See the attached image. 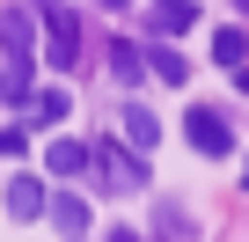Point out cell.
Here are the masks:
<instances>
[{"instance_id":"cell-5","label":"cell","mask_w":249,"mask_h":242,"mask_svg":"<svg viewBox=\"0 0 249 242\" xmlns=\"http://www.w3.org/2000/svg\"><path fill=\"white\" fill-rule=\"evenodd\" d=\"M44 205H52L44 176H15V184H8V213H15V220H44Z\"/></svg>"},{"instance_id":"cell-19","label":"cell","mask_w":249,"mask_h":242,"mask_svg":"<svg viewBox=\"0 0 249 242\" xmlns=\"http://www.w3.org/2000/svg\"><path fill=\"white\" fill-rule=\"evenodd\" d=\"M242 184H249V162H242Z\"/></svg>"},{"instance_id":"cell-2","label":"cell","mask_w":249,"mask_h":242,"mask_svg":"<svg viewBox=\"0 0 249 242\" xmlns=\"http://www.w3.org/2000/svg\"><path fill=\"white\" fill-rule=\"evenodd\" d=\"M0 52H8V59L30 74V59H37V15H22V8L0 15Z\"/></svg>"},{"instance_id":"cell-10","label":"cell","mask_w":249,"mask_h":242,"mask_svg":"<svg viewBox=\"0 0 249 242\" xmlns=\"http://www.w3.org/2000/svg\"><path fill=\"white\" fill-rule=\"evenodd\" d=\"M213 59H220V66H249V37H242V30H220V37H213Z\"/></svg>"},{"instance_id":"cell-3","label":"cell","mask_w":249,"mask_h":242,"mask_svg":"<svg viewBox=\"0 0 249 242\" xmlns=\"http://www.w3.org/2000/svg\"><path fill=\"white\" fill-rule=\"evenodd\" d=\"M44 22H52V66H59V74H73V66H81V22H73V15H59V8H44Z\"/></svg>"},{"instance_id":"cell-7","label":"cell","mask_w":249,"mask_h":242,"mask_svg":"<svg viewBox=\"0 0 249 242\" xmlns=\"http://www.w3.org/2000/svg\"><path fill=\"white\" fill-rule=\"evenodd\" d=\"M44 169H52V176H81V169H88V147H81V140H52V147H44Z\"/></svg>"},{"instance_id":"cell-13","label":"cell","mask_w":249,"mask_h":242,"mask_svg":"<svg viewBox=\"0 0 249 242\" xmlns=\"http://www.w3.org/2000/svg\"><path fill=\"white\" fill-rule=\"evenodd\" d=\"M147 66H154V81H183V59H176L169 44H154V52H147Z\"/></svg>"},{"instance_id":"cell-14","label":"cell","mask_w":249,"mask_h":242,"mask_svg":"<svg viewBox=\"0 0 249 242\" xmlns=\"http://www.w3.org/2000/svg\"><path fill=\"white\" fill-rule=\"evenodd\" d=\"M22 140H30V132H22V125H8V132H0V154H22Z\"/></svg>"},{"instance_id":"cell-9","label":"cell","mask_w":249,"mask_h":242,"mask_svg":"<svg viewBox=\"0 0 249 242\" xmlns=\"http://www.w3.org/2000/svg\"><path fill=\"white\" fill-rule=\"evenodd\" d=\"M88 162L103 169V184H110V191H140V169L124 162V154H110V147H103V154H88Z\"/></svg>"},{"instance_id":"cell-17","label":"cell","mask_w":249,"mask_h":242,"mask_svg":"<svg viewBox=\"0 0 249 242\" xmlns=\"http://www.w3.org/2000/svg\"><path fill=\"white\" fill-rule=\"evenodd\" d=\"M103 8H124V0H103Z\"/></svg>"},{"instance_id":"cell-1","label":"cell","mask_w":249,"mask_h":242,"mask_svg":"<svg viewBox=\"0 0 249 242\" xmlns=\"http://www.w3.org/2000/svg\"><path fill=\"white\" fill-rule=\"evenodd\" d=\"M183 132H191V147H198V154H234V132H227V117H220V110H198V103H191Z\"/></svg>"},{"instance_id":"cell-4","label":"cell","mask_w":249,"mask_h":242,"mask_svg":"<svg viewBox=\"0 0 249 242\" xmlns=\"http://www.w3.org/2000/svg\"><path fill=\"white\" fill-rule=\"evenodd\" d=\"M191 22H198L191 0H154V8H147V37H183Z\"/></svg>"},{"instance_id":"cell-11","label":"cell","mask_w":249,"mask_h":242,"mask_svg":"<svg viewBox=\"0 0 249 242\" xmlns=\"http://www.w3.org/2000/svg\"><path fill=\"white\" fill-rule=\"evenodd\" d=\"M30 117H37V125H59V117H66V88H44V95H30Z\"/></svg>"},{"instance_id":"cell-15","label":"cell","mask_w":249,"mask_h":242,"mask_svg":"<svg viewBox=\"0 0 249 242\" xmlns=\"http://www.w3.org/2000/svg\"><path fill=\"white\" fill-rule=\"evenodd\" d=\"M234 88H242V95H249V66H234Z\"/></svg>"},{"instance_id":"cell-12","label":"cell","mask_w":249,"mask_h":242,"mask_svg":"<svg viewBox=\"0 0 249 242\" xmlns=\"http://www.w3.org/2000/svg\"><path fill=\"white\" fill-rule=\"evenodd\" d=\"M110 66H117V81H140V44L117 37V44H110Z\"/></svg>"},{"instance_id":"cell-18","label":"cell","mask_w":249,"mask_h":242,"mask_svg":"<svg viewBox=\"0 0 249 242\" xmlns=\"http://www.w3.org/2000/svg\"><path fill=\"white\" fill-rule=\"evenodd\" d=\"M234 8H242V15H249V0H234Z\"/></svg>"},{"instance_id":"cell-16","label":"cell","mask_w":249,"mask_h":242,"mask_svg":"<svg viewBox=\"0 0 249 242\" xmlns=\"http://www.w3.org/2000/svg\"><path fill=\"white\" fill-rule=\"evenodd\" d=\"M110 242H140V235H132V227H117V235H110Z\"/></svg>"},{"instance_id":"cell-6","label":"cell","mask_w":249,"mask_h":242,"mask_svg":"<svg viewBox=\"0 0 249 242\" xmlns=\"http://www.w3.org/2000/svg\"><path fill=\"white\" fill-rule=\"evenodd\" d=\"M52 220H59V235L73 242V235H88V198H73V191H52V205H44Z\"/></svg>"},{"instance_id":"cell-8","label":"cell","mask_w":249,"mask_h":242,"mask_svg":"<svg viewBox=\"0 0 249 242\" xmlns=\"http://www.w3.org/2000/svg\"><path fill=\"white\" fill-rule=\"evenodd\" d=\"M154 140H161V125H154V110H140V103H132V110H124V147H132V154H147Z\"/></svg>"},{"instance_id":"cell-20","label":"cell","mask_w":249,"mask_h":242,"mask_svg":"<svg viewBox=\"0 0 249 242\" xmlns=\"http://www.w3.org/2000/svg\"><path fill=\"white\" fill-rule=\"evenodd\" d=\"M73 242H81V235H73Z\"/></svg>"}]
</instances>
